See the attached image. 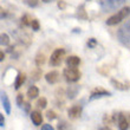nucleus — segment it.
<instances>
[{
    "instance_id": "obj_1",
    "label": "nucleus",
    "mask_w": 130,
    "mask_h": 130,
    "mask_svg": "<svg viewBox=\"0 0 130 130\" xmlns=\"http://www.w3.org/2000/svg\"><path fill=\"white\" fill-rule=\"evenodd\" d=\"M117 39L127 48L130 47V23L127 21L117 30Z\"/></svg>"
},
{
    "instance_id": "obj_2",
    "label": "nucleus",
    "mask_w": 130,
    "mask_h": 130,
    "mask_svg": "<svg viewBox=\"0 0 130 130\" xmlns=\"http://www.w3.org/2000/svg\"><path fill=\"white\" fill-rule=\"evenodd\" d=\"M129 12H130V7L127 6V7H123L121 11H118L116 14L111 15L110 18L106 19V25L109 26H113V25H117L120 24L122 20H124L125 18L129 17Z\"/></svg>"
},
{
    "instance_id": "obj_3",
    "label": "nucleus",
    "mask_w": 130,
    "mask_h": 130,
    "mask_svg": "<svg viewBox=\"0 0 130 130\" xmlns=\"http://www.w3.org/2000/svg\"><path fill=\"white\" fill-rule=\"evenodd\" d=\"M127 3V0H104L101 4L103 12H113V11L120 10L124 4Z\"/></svg>"
},
{
    "instance_id": "obj_4",
    "label": "nucleus",
    "mask_w": 130,
    "mask_h": 130,
    "mask_svg": "<svg viewBox=\"0 0 130 130\" xmlns=\"http://www.w3.org/2000/svg\"><path fill=\"white\" fill-rule=\"evenodd\" d=\"M63 75H64L65 79H66L69 83H76V82H78L79 78H80V72H79V70L77 68L64 69Z\"/></svg>"
},
{
    "instance_id": "obj_5",
    "label": "nucleus",
    "mask_w": 130,
    "mask_h": 130,
    "mask_svg": "<svg viewBox=\"0 0 130 130\" xmlns=\"http://www.w3.org/2000/svg\"><path fill=\"white\" fill-rule=\"evenodd\" d=\"M65 57V50L64 48H56L52 52L51 57H50V65L51 66H59L63 62V58Z\"/></svg>"
},
{
    "instance_id": "obj_6",
    "label": "nucleus",
    "mask_w": 130,
    "mask_h": 130,
    "mask_svg": "<svg viewBox=\"0 0 130 130\" xmlns=\"http://www.w3.org/2000/svg\"><path fill=\"white\" fill-rule=\"evenodd\" d=\"M0 101H1V104H3L4 106V110H5V112L7 113V115H10L11 113V101L10 98H8V96H7V93L5 92V91H3V90H0Z\"/></svg>"
},
{
    "instance_id": "obj_7",
    "label": "nucleus",
    "mask_w": 130,
    "mask_h": 130,
    "mask_svg": "<svg viewBox=\"0 0 130 130\" xmlns=\"http://www.w3.org/2000/svg\"><path fill=\"white\" fill-rule=\"evenodd\" d=\"M106 96H111V93L106 90L102 89V88H96L91 91V95H90V101H93V99L97 98H102V97H106Z\"/></svg>"
},
{
    "instance_id": "obj_8",
    "label": "nucleus",
    "mask_w": 130,
    "mask_h": 130,
    "mask_svg": "<svg viewBox=\"0 0 130 130\" xmlns=\"http://www.w3.org/2000/svg\"><path fill=\"white\" fill-rule=\"evenodd\" d=\"M82 112H83L82 105H73V106H71V108L68 110L69 117H70V118H72V120L79 118V117H80V115H82Z\"/></svg>"
},
{
    "instance_id": "obj_9",
    "label": "nucleus",
    "mask_w": 130,
    "mask_h": 130,
    "mask_svg": "<svg viewBox=\"0 0 130 130\" xmlns=\"http://www.w3.org/2000/svg\"><path fill=\"white\" fill-rule=\"evenodd\" d=\"M118 129L120 130H128L129 129V120H128V117L123 113H120L118 115Z\"/></svg>"
},
{
    "instance_id": "obj_10",
    "label": "nucleus",
    "mask_w": 130,
    "mask_h": 130,
    "mask_svg": "<svg viewBox=\"0 0 130 130\" xmlns=\"http://www.w3.org/2000/svg\"><path fill=\"white\" fill-rule=\"evenodd\" d=\"M45 80L48 84H56L59 80V72L58 71H50L45 75Z\"/></svg>"
},
{
    "instance_id": "obj_11",
    "label": "nucleus",
    "mask_w": 130,
    "mask_h": 130,
    "mask_svg": "<svg viewBox=\"0 0 130 130\" xmlns=\"http://www.w3.org/2000/svg\"><path fill=\"white\" fill-rule=\"evenodd\" d=\"M30 117H31L32 123H33L36 127H39V125L43 124V115H41V112H39V111H32V112L30 113Z\"/></svg>"
},
{
    "instance_id": "obj_12",
    "label": "nucleus",
    "mask_w": 130,
    "mask_h": 130,
    "mask_svg": "<svg viewBox=\"0 0 130 130\" xmlns=\"http://www.w3.org/2000/svg\"><path fill=\"white\" fill-rule=\"evenodd\" d=\"M80 64V58L78 56H70L66 58V65L68 68H77Z\"/></svg>"
},
{
    "instance_id": "obj_13",
    "label": "nucleus",
    "mask_w": 130,
    "mask_h": 130,
    "mask_svg": "<svg viewBox=\"0 0 130 130\" xmlns=\"http://www.w3.org/2000/svg\"><path fill=\"white\" fill-rule=\"evenodd\" d=\"M25 80H26V75H25V73L19 72V73H18V76L15 77V80H14V89L19 90L21 86H23V84L25 83Z\"/></svg>"
},
{
    "instance_id": "obj_14",
    "label": "nucleus",
    "mask_w": 130,
    "mask_h": 130,
    "mask_svg": "<svg viewBox=\"0 0 130 130\" xmlns=\"http://www.w3.org/2000/svg\"><path fill=\"white\" fill-rule=\"evenodd\" d=\"M39 96V89L36 85H31L27 89V97L30 99H36Z\"/></svg>"
},
{
    "instance_id": "obj_15",
    "label": "nucleus",
    "mask_w": 130,
    "mask_h": 130,
    "mask_svg": "<svg viewBox=\"0 0 130 130\" xmlns=\"http://www.w3.org/2000/svg\"><path fill=\"white\" fill-rule=\"evenodd\" d=\"M11 41V38L8 34L6 33H1L0 34V45L1 46H8Z\"/></svg>"
},
{
    "instance_id": "obj_16",
    "label": "nucleus",
    "mask_w": 130,
    "mask_h": 130,
    "mask_svg": "<svg viewBox=\"0 0 130 130\" xmlns=\"http://www.w3.org/2000/svg\"><path fill=\"white\" fill-rule=\"evenodd\" d=\"M111 84L113 85V88L117 90H128V86L123 85L122 83L117 82V80H115V79H111Z\"/></svg>"
},
{
    "instance_id": "obj_17",
    "label": "nucleus",
    "mask_w": 130,
    "mask_h": 130,
    "mask_svg": "<svg viewBox=\"0 0 130 130\" xmlns=\"http://www.w3.org/2000/svg\"><path fill=\"white\" fill-rule=\"evenodd\" d=\"M46 105H47V99L45 98V97H40V98H38V101H37V106L38 108L45 109Z\"/></svg>"
},
{
    "instance_id": "obj_18",
    "label": "nucleus",
    "mask_w": 130,
    "mask_h": 130,
    "mask_svg": "<svg viewBox=\"0 0 130 130\" xmlns=\"http://www.w3.org/2000/svg\"><path fill=\"white\" fill-rule=\"evenodd\" d=\"M44 63H45V56L41 55V53L37 55V57H36V64H37V66H41Z\"/></svg>"
},
{
    "instance_id": "obj_19",
    "label": "nucleus",
    "mask_w": 130,
    "mask_h": 130,
    "mask_svg": "<svg viewBox=\"0 0 130 130\" xmlns=\"http://www.w3.org/2000/svg\"><path fill=\"white\" fill-rule=\"evenodd\" d=\"M30 26L32 27L33 31H39V30H40V24H39V21H38L37 19H32Z\"/></svg>"
},
{
    "instance_id": "obj_20",
    "label": "nucleus",
    "mask_w": 130,
    "mask_h": 130,
    "mask_svg": "<svg viewBox=\"0 0 130 130\" xmlns=\"http://www.w3.org/2000/svg\"><path fill=\"white\" fill-rule=\"evenodd\" d=\"M31 20L32 18L28 15V14H25L24 17L21 18V24L24 25V26H30V24H31Z\"/></svg>"
},
{
    "instance_id": "obj_21",
    "label": "nucleus",
    "mask_w": 130,
    "mask_h": 130,
    "mask_svg": "<svg viewBox=\"0 0 130 130\" xmlns=\"http://www.w3.org/2000/svg\"><path fill=\"white\" fill-rule=\"evenodd\" d=\"M73 89H75V90H71V88L69 89V98H75L76 95H77V91H78V86H75Z\"/></svg>"
},
{
    "instance_id": "obj_22",
    "label": "nucleus",
    "mask_w": 130,
    "mask_h": 130,
    "mask_svg": "<svg viewBox=\"0 0 130 130\" xmlns=\"http://www.w3.org/2000/svg\"><path fill=\"white\" fill-rule=\"evenodd\" d=\"M96 45H97V40L95 38H90L89 40H88V46H89V48L96 47Z\"/></svg>"
},
{
    "instance_id": "obj_23",
    "label": "nucleus",
    "mask_w": 130,
    "mask_h": 130,
    "mask_svg": "<svg viewBox=\"0 0 130 130\" xmlns=\"http://www.w3.org/2000/svg\"><path fill=\"white\" fill-rule=\"evenodd\" d=\"M25 3L28 7H37L38 6V0H25Z\"/></svg>"
},
{
    "instance_id": "obj_24",
    "label": "nucleus",
    "mask_w": 130,
    "mask_h": 130,
    "mask_svg": "<svg viewBox=\"0 0 130 130\" xmlns=\"http://www.w3.org/2000/svg\"><path fill=\"white\" fill-rule=\"evenodd\" d=\"M46 117H47V120H56V117H57V115H56L55 111H52V110H48L47 112H46Z\"/></svg>"
},
{
    "instance_id": "obj_25",
    "label": "nucleus",
    "mask_w": 130,
    "mask_h": 130,
    "mask_svg": "<svg viewBox=\"0 0 130 130\" xmlns=\"http://www.w3.org/2000/svg\"><path fill=\"white\" fill-rule=\"evenodd\" d=\"M23 103H24V96L21 95V93H19L17 96V104L19 108H21V105H23Z\"/></svg>"
},
{
    "instance_id": "obj_26",
    "label": "nucleus",
    "mask_w": 130,
    "mask_h": 130,
    "mask_svg": "<svg viewBox=\"0 0 130 130\" xmlns=\"http://www.w3.org/2000/svg\"><path fill=\"white\" fill-rule=\"evenodd\" d=\"M21 108H24L25 112H30V108H31V105H30V103L28 102H24L23 103V105H21Z\"/></svg>"
},
{
    "instance_id": "obj_27",
    "label": "nucleus",
    "mask_w": 130,
    "mask_h": 130,
    "mask_svg": "<svg viewBox=\"0 0 130 130\" xmlns=\"http://www.w3.org/2000/svg\"><path fill=\"white\" fill-rule=\"evenodd\" d=\"M40 130H55V128L52 127L51 124H43Z\"/></svg>"
},
{
    "instance_id": "obj_28",
    "label": "nucleus",
    "mask_w": 130,
    "mask_h": 130,
    "mask_svg": "<svg viewBox=\"0 0 130 130\" xmlns=\"http://www.w3.org/2000/svg\"><path fill=\"white\" fill-rule=\"evenodd\" d=\"M4 127H5V116L0 112V128H4Z\"/></svg>"
},
{
    "instance_id": "obj_29",
    "label": "nucleus",
    "mask_w": 130,
    "mask_h": 130,
    "mask_svg": "<svg viewBox=\"0 0 130 130\" xmlns=\"http://www.w3.org/2000/svg\"><path fill=\"white\" fill-rule=\"evenodd\" d=\"M66 128H68V124L65 122H62V123L58 124V130H66Z\"/></svg>"
},
{
    "instance_id": "obj_30",
    "label": "nucleus",
    "mask_w": 130,
    "mask_h": 130,
    "mask_svg": "<svg viewBox=\"0 0 130 130\" xmlns=\"http://www.w3.org/2000/svg\"><path fill=\"white\" fill-rule=\"evenodd\" d=\"M65 6H66V4H65L64 1H63V0H59V1H58V7H59V8H62V10H64Z\"/></svg>"
},
{
    "instance_id": "obj_31",
    "label": "nucleus",
    "mask_w": 130,
    "mask_h": 130,
    "mask_svg": "<svg viewBox=\"0 0 130 130\" xmlns=\"http://www.w3.org/2000/svg\"><path fill=\"white\" fill-rule=\"evenodd\" d=\"M4 59H5V53L3 51H0V62H3Z\"/></svg>"
},
{
    "instance_id": "obj_32",
    "label": "nucleus",
    "mask_w": 130,
    "mask_h": 130,
    "mask_svg": "<svg viewBox=\"0 0 130 130\" xmlns=\"http://www.w3.org/2000/svg\"><path fill=\"white\" fill-rule=\"evenodd\" d=\"M99 130H111V129H110V128H108V127H102Z\"/></svg>"
},
{
    "instance_id": "obj_33",
    "label": "nucleus",
    "mask_w": 130,
    "mask_h": 130,
    "mask_svg": "<svg viewBox=\"0 0 130 130\" xmlns=\"http://www.w3.org/2000/svg\"><path fill=\"white\" fill-rule=\"evenodd\" d=\"M41 1H43V3H45V4H47V3H50L51 0H41Z\"/></svg>"
},
{
    "instance_id": "obj_34",
    "label": "nucleus",
    "mask_w": 130,
    "mask_h": 130,
    "mask_svg": "<svg viewBox=\"0 0 130 130\" xmlns=\"http://www.w3.org/2000/svg\"><path fill=\"white\" fill-rule=\"evenodd\" d=\"M12 50H13V47H12V46H10V47H8V50H7V51H8V52H12Z\"/></svg>"
}]
</instances>
